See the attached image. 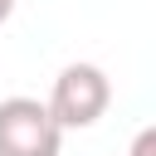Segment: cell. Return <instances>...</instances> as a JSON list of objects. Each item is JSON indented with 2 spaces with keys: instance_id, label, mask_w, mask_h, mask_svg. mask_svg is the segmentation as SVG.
I'll list each match as a JSON object with an SVG mask.
<instances>
[{
  "instance_id": "cell-1",
  "label": "cell",
  "mask_w": 156,
  "mask_h": 156,
  "mask_svg": "<svg viewBox=\"0 0 156 156\" xmlns=\"http://www.w3.org/2000/svg\"><path fill=\"white\" fill-rule=\"evenodd\" d=\"M107 102H112L107 73H102L98 63H68V68L54 78L44 107H49V117H54L58 132H83V127H93V122L107 112Z\"/></svg>"
},
{
  "instance_id": "cell-2",
  "label": "cell",
  "mask_w": 156,
  "mask_h": 156,
  "mask_svg": "<svg viewBox=\"0 0 156 156\" xmlns=\"http://www.w3.org/2000/svg\"><path fill=\"white\" fill-rule=\"evenodd\" d=\"M63 132L39 98H0V156H58Z\"/></svg>"
},
{
  "instance_id": "cell-3",
  "label": "cell",
  "mask_w": 156,
  "mask_h": 156,
  "mask_svg": "<svg viewBox=\"0 0 156 156\" xmlns=\"http://www.w3.org/2000/svg\"><path fill=\"white\" fill-rule=\"evenodd\" d=\"M127 156H156V127H141L136 132V141H132V151Z\"/></svg>"
},
{
  "instance_id": "cell-4",
  "label": "cell",
  "mask_w": 156,
  "mask_h": 156,
  "mask_svg": "<svg viewBox=\"0 0 156 156\" xmlns=\"http://www.w3.org/2000/svg\"><path fill=\"white\" fill-rule=\"evenodd\" d=\"M10 10H15V0H0V24L10 20Z\"/></svg>"
}]
</instances>
